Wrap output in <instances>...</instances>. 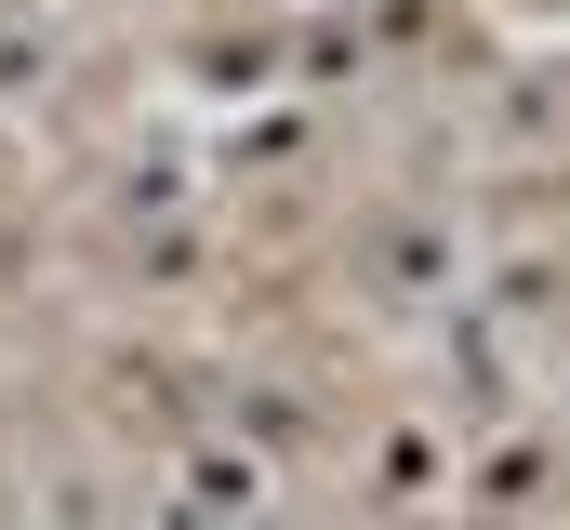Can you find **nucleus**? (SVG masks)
Returning a JSON list of instances; mask_svg holds the SVG:
<instances>
[{
	"label": "nucleus",
	"mask_w": 570,
	"mask_h": 530,
	"mask_svg": "<svg viewBox=\"0 0 570 530\" xmlns=\"http://www.w3.org/2000/svg\"><path fill=\"white\" fill-rule=\"evenodd\" d=\"M372 278H385L399 305H451V278H464V239H451V226H385V239H372Z\"/></svg>",
	"instance_id": "nucleus-1"
},
{
	"label": "nucleus",
	"mask_w": 570,
	"mask_h": 530,
	"mask_svg": "<svg viewBox=\"0 0 570 530\" xmlns=\"http://www.w3.org/2000/svg\"><path fill=\"white\" fill-rule=\"evenodd\" d=\"M186 491L226 504V518H253V504H266V464H253V451H186Z\"/></svg>",
	"instance_id": "nucleus-3"
},
{
	"label": "nucleus",
	"mask_w": 570,
	"mask_h": 530,
	"mask_svg": "<svg viewBox=\"0 0 570 530\" xmlns=\"http://www.w3.org/2000/svg\"><path fill=\"white\" fill-rule=\"evenodd\" d=\"M425 478H451V451H438V438H399V451H385V504L425 491Z\"/></svg>",
	"instance_id": "nucleus-4"
},
{
	"label": "nucleus",
	"mask_w": 570,
	"mask_h": 530,
	"mask_svg": "<svg viewBox=\"0 0 570 530\" xmlns=\"http://www.w3.org/2000/svg\"><path fill=\"white\" fill-rule=\"evenodd\" d=\"M544 478H558V451H544V438H504V451L478 464V504L518 518V504H544Z\"/></svg>",
	"instance_id": "nucleus-2"
}]
</instances>
